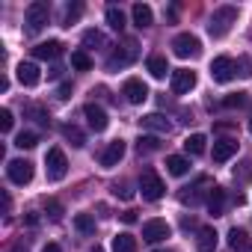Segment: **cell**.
Segmentation results:
<instances>
[{
  "label": "cell",
  "instance_id": "6da1fadb",
  "mask_svg": "<svg viewBox=\"0 0 252 252\" xmlns=\"http://www.w3.org/2000/svg\"><path fill=\"white\" fill-rule=\"evenodd\" d=\"M234 21H237V9H234V6H220V9H214V15H211V21H208V33H211L214 39H220V36H225V33L231 30Z\"/></svg>",
  "mask_w": 252,
  "mask_h": 252
},
{
  "label": "cell",
  "instance_id": "ac0fdd59",
  "mask_svg": "<svg viewBox=\"0 0 252 252\" xmlns=\"http://www.w3.org/2000/svg\"><path fill=\"white\" fill-rule=\"evenodd\" d=\"M134 24L140 27V30H146V27H152L155 24V12H152V6H146V3H134Z\"/></svg>",
  "mask_w": 252,
  "mask_h": 252
},
{
  "label": "cell",
  "instance_id": "30bf717a",
  "mask_svg": "<svg viewBox=\"0 0 252 252\" xmlns=\"http://www.w3.org/2000/svg\"><path fill=\"white\" fill-rule=\"evenodd\" d=\"M169 86H172L175 95H187V92L196 86V71H190V68H178V71H172Z\"/></svg>",
  "mask_w": 252,
  "mask_h": 252
},
{
  "label": "cell",
  "instance_id": "d590c367",
  "mask_svg": "<svg viewBox=\"0 0 252 252\" xmlns=\"http://www.w3.org/2000/svg\"><path fill=\"white\" fill-rule=\"evenodd\" d=\"M137 149H140V155H143V152H158L160 143H158V137H140V140H137Z\"/></svg>",
  "mask_w": 252,
  "mask_h": 252
},
{
  "label": "cell",
  "instance_id": "8fae6325",
  "mask_svg": "<svg viewBox=\"0 0 252 252\" xmlns=\"http://www.w3.org/2000/svg\"><path fill=\"white\" fill-rule=\"evenodd\" d=\"M122 95L128 98V104H143V101L149 98V86H146L143 80L131 77V80H125V86H122Z\"/></svg>",
  "mask_w": 252,
  "mask_h": 252
},
{
  "label": "cell",
  "instance_id": "836d02e7",
  "mask_svg": "<svg viewBox=\"0 0 252 252\" xmlns=\"http://www.w3.org/2000/svg\"><path fill=\"white\" fill-rule=\"evenodd\" d=\"M45 214H48V217H51L54 222H60L65 211H63V205H60L57 199H45Z\"/></svg>",
  "mask_w": 252,
  "mask_h": 252
},
{
  "label": "cell",
  "instance_id": "7bdbcfd3",
  "mask_svg": "<svg viewBox=\"0 0 252 252\" xmlns=\"http://www.w3.org/2000/svg\"><path fill=\"white\" fill-rule=\"evenodd\" d=\"M24 222H27V225H39V214H33V211L24 214Z\"/></svg>",
  "mask_w": 252,
  "mask_h": 252
},
{
  "label": "cell",
  "instance_id": "1f68e13d",
  "mask_svg": "<svg viewBox=\"0 0 252 252\" xmlns=\"http://www.w3.org/2000/svg\"><path fill=\"white\" fill-rule=\"evenodd\" d=\"M71 65H74L77 71H89V68H92V57H89L86 51H74V54H71Z\"/></svg>",
  "mask_w": 252,
  "mask_h": 252
},
{
  "label": "cell",
  "instance_id": "52a82bcc",
  "mask_svg": "<svg viewBox=\"0 0 252 252\" xmlns=\"http://www.w3.org/2000/svg\"><path fill=\"white\" fill-rule=\"evenodd\" d=\"M234 71H237V63H234L231 57H217V60L211 63V77H214L217 83H228V80L234 77Z\"/></svg>",
  "mask_w": 252,
  "mask_h": 252
},
{
  "label": "cell",
  "instance_id": "8992f818",
  "mask_svg": "<svg viewBox=\"0 0 252 252\" xmlns=\"http://www.w3.org/2000/svg\"><path fill=\"white\" fill-rule=\"evenodd\" d=\"M137 48H140V45H137L134 39H128V42L122 45V51H113V57L107 60V68H122V65L134 63V60H137V54H140Z\"/></svg>",
  "mask_w": 252,
  "mask_h": 252
},
{
  "label": "cell",
  "instance_id": "277c9868",
  "mask_svg": "<svg viewBox=\"0 0 252 252\" xmlns=\"http://www.w3.org/2000/svg\"><path fill=\"white\" fill-rule=\"evenodd\" d=\"M51 18V6L45 3V0H36V3L27 6V30L30 33H39Z\"/></svg>",
  "mask_w": 252,
  "mask_h": 252
},
{
  "label": "cell",
  "instance_id": "bcb514c9",
  "mask_svg": "<svg viewBox=\"0 0 252 252\" xmlns=\"http://www.w3.org/2000/svg\"><path fill=\"white\" fill-rule=\"evenodd\" d=\"M155 252H169V249H155Z\"/></svg>",
  "mask_w": 252,
  "mask_h": 252
},
{
  "label": "cell",
  "instance_id": "b9f144b4",
  "mask_svg": "<svg viewBox=\"0 0 252 252\" xmlns=\"http://www.w3.org/2000/svg\"><path fill=\"white\" fill-rule=\"evenodd\" d=\"M240 68H243V71H240L243 77H252V63H249V60H240Z\"/></svg>",
  "mask_w": 252,
  "mask_h": 252
},
{
  "label": "cell",
  "instance_id": "9a60e30c",
  "mask_svg": "<svg viewBox=\"0 0 252 252\" xmlns=\"http://www.w3.org/2000/svg\"><path fill=\"white\" fill-rule=\"evenodd\" d=\"M125 152H128V146H125L122 140H113V143L104 149V155H101V166H116V163L125 158Z\"/></svg>",
  "mask_w": 252,
  "mask_h": 252
},
{
  "label": "cell",
  "instance_id": "83f0119b",
  "mask_svg": "<svg viewBox=\"0 0 252 252\" xmlns=\"http://www.w3.org/2000/svg\"><path fill=\"white\" fill-rule=\"evenodd\" d=\"M149 71H152V77H166V71H169V63H166V57H152L149 60Z\"/></svg>",
  "mask_w": 252,
  "mask_h": 252
},
{
  "label": "cell",
  "instance_id": "4dcf8cb0",
  "mask_svg": "<svg viewBox=\"0 0 252 252\" xmlns=\"http://www.w3.org/2000/svg\"><path fill=\"white\" fill-rule=\"evenodd\" d=\"M246 240H249L246 228H231L228 231V246L231 249H246Z\"/></svg>",
  "mask_w": 252,
  "mask_h": 252
},
{
  "label": "cell",
  "instance_id": "cb8c5ba5",
  "mask_svg": "<svg viewBox=\"0 0 252 252\" xmlns=\"http://www.w3.org/2000/svg\"><path fill=\"white\" fill-rule=\"evenodd\" d=\"M83 45H86L89 51H95V48H107V36H104L101 30H86V33H83Z\"/></svg>",
  "mask_w": 252,
  "mask_h": 252
},
{
  "label": "cell",
  "instance_id": "4fadbf2b",
  "mask_svg": "<svg viewBox=\"0 0 252 252\" xmlns=\"http://www.w3.org/2000/svg\"><path fill=\"white\" fill-rule=\"evenodd\" d=\"M63 42H57V39H51V42H39L36 48H33V57L36 60H57V57H63Z\"/></svg>",
  "mask_w": 252,
  "mask_h": 252
},
{
  "label": "cell",
  "instance_id": "7c38bea8",
  "mask_svg": "<svg viewBox=\"0 0 252 252\" xmlns=\"http://www.w3.org/2000/svg\"><path fill=\"white\" fill-rule=\"evenodd\" d=\"M83 116L89 119V128H92V131H107L110 119H107V113H104L98 104H86V107H83Z\"/></svg>",
  "mask_w": 252,
  "mask_h": 252
},
{
  "label": "cell",
  "instance_id": "f6af8a7d",
  "mask_svg": "<svg viewBox=\"0 0 252 252\" xmlns=\"http://www.w3.org/2000/svg\"><path fill=\"white\" fill-rule=\"evenodd\" d=\"M92 252H104V249H101V246H95V249H92Z\"/></svg>",
  "mask_w": 252,
  "mask_h": 252
},
{
  "label": "cell",
  "instance_id": "7402d4cb",
  "mask_svg": "<svg viewBox=\"0 0 252 252\" xmlns=\"http://www.w3.org/2000/svg\"><path fill=\"white\" fill-rule=\"evenodd\" d=\"M113 252H137V237L134 234H116L113 237Z\"/></svg>",
  "mask_w": 252,
  "mask_h": 252
},
{
  "label": "cell",
  "instance_id": "c3c4849f",
  "mask_svg": "<svg viewBox=\"0 0 252 252\" xmlns=\"http://www.w3.org/2000/svg\"><path fill=\"white\" fill-rule=\"evenodd\" d=\"M246 252H252V246H249V249H246Z\"/></svg>",
  "mask_w": 252,
  "mask_h": 252
},
{
  "label": "cell",
  "instance_id": "5b68a950",
  "mask_svg": "<svg viewBox=\"0 0 252 252\" xmlns=\"http://www.w3.org/2000/svg\"><path fill=\"white\" fill-rule=\"evenodd\" d=\"M45 163H48V178H51V181H63V178H65L68 160H65V152H63V149H51L48 158H45Z\"/></svg>",
  "mask_w": 252,
  "mask_h": 252
},
{
  "label": "cell",
  "instance_id": "f546056e",
  "mask_svg": "<svg viewBox=\"0 0 252 252\" xmlns=\"http://www.w3.org/2000/svg\"><path fill=\"white\" fill-rule=\"evenodd\" d=\"M74 228H77L80 234H95V220H92L89 214H77V217H74Z\"/></svg>",
  "mask_w": 252,
  "mask_h": 252
},
{
  "label": "cell",
  "instance_id": "60d3db41",
  "mask_svg": "<svg viewBox=\"0 0 252 252\" xmlns=\"http://www.w3.org/2000/svg\"><path fill=\"white\" fill-rule=\"evenodd\" d=\"M122 222L134 225V222H137V211H125V214H122Z\"/></svg>",
  "mask_w": 252,
  "mask_h": 252
},
{
  "label": "cell",
  "instance_id": "ffe728a7",
  "mask_svg": "<svg viewBox=\"0 0 252 252\" xmlns=\"http://www.w3.org/2000/svg\"><path fill=\"white\" fill-rule=\"evenodd\" d=\"M196 249H199V252H214V249H217V231H214L211 225L199 228V240H196Z\"/></svg>",
  "mask_w": 252,
  "mask_h": 252
},
{
  "label": "cell",
  "instance_id": "3957f363",
  "mask_svg": "<svg viewBox=\"0 0 252 252\" xmlns=\"http://www.w3.org/2000/svg\"><path fill=\"white\" fill-rule=\"evenodd\" d=\"M172 51H175V57L190 60V57H199V54H202V42H199L193 33H181V36L172 39Z\"/></svg>",
  "mask_w": 252,
  "mask_h": 252
},
{
  "label": "cell",
  "instance_id": "5bb4252c",
  "mask_svg": "<svg viewBox=\"0 0 252 252\" xmlns=\"http://www.w3.org/2000/svg\"><path fill=\"white\" fill-rule=\"evenodd\" d=\"M140 125H143L146 131H158V134H169V131H172L169 119H166V116H160V113H149V116H143V119H140Z\"/></svg>",
  "mask_w": 252,
  "mask_h": 252
},
{
  "label": "cell",
  "instance_id": "ba28073f",
  "mask_svg": "<svg viewBox=\"0 0 252 252\" xmlns=\"http://www.w3.org/2000/svg\"><path fill=\"white\" fill-rule=\"evenodd\" d=\"M6 175H9L12 184H21V187H24V184L33 181V163H30V160H9Z\"/></svg>",
  "mask_w": 252,
  "mask_h": 252
},
{
  "label": "cell",
  "instance_id": "8d00e7d4",
  "mask_svg": "<svg viewBox=\"0 0 252 252\" xmlns=\"http://www.w3.org/2000/svg\"><path fill=\"white\" fill-rule=\"evenodd\" d=\"M80 12H83V6H80V3H71V6L65 9V27H71V24L80 18Z\"/></svg>",
  "mask_w": 252,
  "mask_h": 252
},
{
  "label": "cell",
  "instance_id": "d4e9b609",
  "mask_svg": "<svg viewBox=\"0 0 252 252\" xmlns=\"http://www.w3.org/2000/svg\"><path fill=\"white\" fill-rule=\"evenodd\" d=\"M63 137L74 146V149H83L86 146V137H83V131L80 128H74V125H65V128H63Z\"/></svg>",
  "mask_w": 252,
  "mask_h": 252
},
{
  "label": "cell",
  "instance_id": "74e56055",
  "mask_svg": "<svg viewBox=\"0 0 252 252\" xmlns=\"http://www.w3.org/2000/svg\"><path fill=\"white\" fill-rule=\"evenodd\" d=\"M12 125H15L12 113H9V110H0V131H3V134H9V131H12Z\"/></svg>",
  "mask_w": 252,
  "mask_h": 252
},
{
  "label": "cell",
  "instance_id": "e575fe53",
  "mask_svg": "<svg viewBox=\"0 0 252 252\" xmlns=\"http://www.w3.org/2000/svg\"><path fill=\"white\" fill-rule=\"evenodd\" d=\"M27 116H33V119H36V122H42V125H51V116H48V110H45V107H39V104L27 107Z\"/></svg>",
  "mask_w": 252,
  "mask_h": 252
},
{
  "label": "cell",
  "instance_id": "7a4b0ae2",
  "mask_svg": "<svg viewBox=\"0 0 252 252\" xmlns=\"http://www.w3.org/2000/svg\"><path fill=\"white\" fill-rule=\"evenodd\" d=\"M140 193H143V199H149V202H158V199H163V193H166V184H163V178H160L155 169H146V172L140 175Z\"/></svg>",
  "mask_w": 252,
  "mask_h": 252
},
{
  "label": "cell",
  "instance_id": "ee69618b",
  "mask_svg": "<svg viewBox=\"0 0 252 252\" xmlns=\"http://www.w3.org/2000/svg\"><path fill=\"white\" fill-rule=\"evenodd\" d=\"M42 252H63V249H60V243H45Z\"/></svg>",
  "mask_w": 252,
  "mask_h": 252
},
{
  "label": "cell",
  "instance_id": "603a6c76",
  "mask_svg": "<svg viewBox=\"0 0 252 252\" xmlns=\"http://www.w3.org/2000/svg\"><path fill=\"white\" fill-rule=\"evenodd\" d=\"M205 134H190L187 140H184V152L187 155H205Z\"/></svg>",
  "mask_w": 252,
  "mask_h": 252
},
{
  "label": "cell",
  "instance_id": "44dd1931",
  "mask_svg": "<svg viewBox=\"0 0 252 252\" xmlns=\"http://www.w3.org/2000/svg\"><path fill=\"white\" fill-rule=\"evenodd\" d=\"M166 169H169V175H187L190 172V160L184 158V155H169L166 158Z\"/></svg>",
  "mask_w": 252,
  "mask_h": 252
},
{
  "label": "cell",
  "instance_id": "9c48e42d",
  "mask_svg": "<svg viewBox=\"0 0 252 252\" xmlns=\"http://www.w3.org/2000/svg\"><path fill=\"white\" fill-rule=\"evenodd\" d=\"M169 234H172V228H169L166 220H149V222H143V240H149V243H160Z\"/></svg>",
  "mask_w": 252,
  "mask_h": 252
},
{
  "label": "cell",
  "instance_id": "7dc6e473",
  "mask_svg": "<svg viewBox=\"0 0 252 252\" xmlns=\"http://www.w3.org/2000/svg\"><path fill=\"white\" fill-rule=\"evenodd\" d=\"M249 131H252V119H249Z\"/></svg>",
  "mask_w": 252,
  "mask_h": 252
},
{
  "label": "cell",
  "instance_id": "f1b7e54d",
  "mask_svg": "<svg viewBox=\"0 0 252 252\" xmlns=\"http://www.w3.org/2000/svg\"><path fill=\"white\" fill-rule=\"evenodd\" d=\"M249 104H252L249 92H231L228 98H222V107H249Z\"/></svg>",
  "mask_w": 252,
  "mask_h": 252
},
{
  "label": "cell",
  "instance_id": "e0dca14e",
  "mask_svg": "<svg viewBox=\"0 0 252 252\" xmlns=\"http://www.w3.org/2000/svg\"><path fill=\"white\" fill-rule=\"evenodd\" d=\"M18 80H21L24 86H36V83L42 80L39 65H36V63H21V65H18Z\"/></svg>",
  "mask_w": 252,
  "mask_h": 252
},
{
  "label": "cell",
  "instance_id": "d6a6232c",
  "mask_svg": "<svg viewBox=\"0 0 252 252\" xmlns=\"http://www.w3.org/2000/svg\"><path fill=\"white\" fill-rule=\"evenodd\" d=\"M15 146H18V149H36V146H39V134H33V131H21V134L15 137Z\"/></svg>",
  "mask_w": 252,
  "mask_h": 252
},
{
  "label": "cell",
  "instance_id": "d6986e66",
  "mask_svg": "<svg viewBox=\"0 0 252 252\" xmlns=\"http://www.w3.org/2000/svg\"><path fill=\"white\" fill-rule=\"evenodd\" d=\"M208 211L214 217H220L225 211V190L222 187H211V193H208Z\"/></svg>",
  "mask_w": 252,
  "mask_h": 252
},
{
  "label": "cell",
  "instance_id": "ab89813d",
  "mask_svg": "<svg viewBox=\"0 0 252 252\" xmlns=\"http://www.w3.org/2000/svg\"><path fill=\"white\" fill-rule=\"evenodd\" d=\"M57 98H60V101H68V98H71V86H68V83H63V86L57 89Z\"/></svg>",
  "mask_w": 252,
  "mask_h": 252
},
{
  "label": "cell",
  "instance_id": "f35d334b",
  "mask_svg": "<svg viewBox=\"0 0 252 252\" xmlns=\"http://www.w3.org/2000/svg\"><path fill=\"white\" fill-rule=\"evenodd\" d=\"M113 196H119V199H131L134 193H131L128 187H125V184H113Z\"/></svg>",
  "mask_w": 252,
  "mask_h": 252
},
{
  "label": "cell",
  "instance_id": "2e32d148",
  "mask_svg": "<svg viewBox=\"0 0 252 252\" xmlns=\"http://www.w3.org/2000/svg\"><path fill=\"white\" fill-rule=\"evenodd\" d=\"M237 155V140H217L214 143V163H225Z\"/></svg>",
  "mask_w": 252,
  "mask_h": 252
},
{
  "label": "cell",
  "instance_id": "4316f807",
  "mask_svg": "<svg viewBox=\"0 0 252 252\" xmlns=\"http://www.w3.org/2000/svg\"><path fill=\"white\" fill-rule=\"evenodd\" d=\"M107 24H110L116 33H122V30H125V12H122L119 6H110V9H107Z\"/></svg>",
  "mask_w": 252,
  "mask_h": 252
},
{
  "label": "cell",
  "instance_id": "484cf974",
  "mask_svg": "<svg viewBox=\"0 0 252 252\" xmlns=\"http://www.w3.org/2000/svg\"><path fill=\"white\" fill-rule=\"evenodd\" d=\"M208 184H211L208 178H199L193 187H184V193H181V202H190V205H193V202H199V193H202V187H208Z\"/></svg>",
  "mask_w": 252,
  "mask_h": 252
}]
</instances>
